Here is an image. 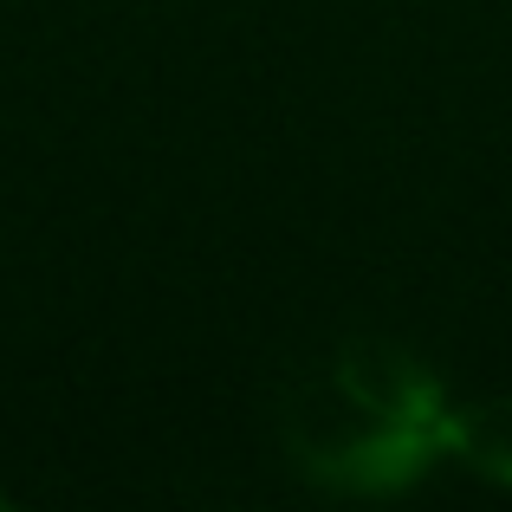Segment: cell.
Returning a JSON list of instances; mask_svg holds the SVG:
<instances>
[{
	"mask_svg": "<svg viewBox=\"0 0 512 512\" xmlns=\"http://www.w3.org/2000/svg\"><path fill=\"white\" fill-rule=\"evenodd\" d=\"M441 415V376L415 350L357 338L292 409V461L331 493H402L448 461Z\"/></svg>",
	"mask_w": 512,
	"mask_h": 512,
	"instance_id": "obj_1",
	"label": "cell"
},
{
	"mask_svg": "<svg viewBox=\"0 0 512 512\" xmlns=\"http://www.w3.org/2000/svg\"><path fill=\"white\" fill-rule=\"evenodd\" d=\"M441 448L474 480L512 493V396L448 402V415H441Z\"/></svg>",
	"mask_w": 512,
	"mask_h": 512,
	"instance_id": "obj_2",
	"label": "cell"
}]
</instances>
